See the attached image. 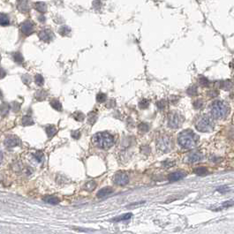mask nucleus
I'll use <instances>...</instances> for the list:
<instances>
[{
	"label": "nucleus",
	"mask_w": 234,
	"mask_h": 234,
	"mask_svg": "<svg viewBox=\"0 0 234 234\" xmlns=\"http://www.w3.org/2000/svg\"><path fill=\"white\" fill-rule=\"evenodd\" d=\"M97 120V115H95L93 112L89 114V118H88V121L90 124H94Z\"/></svg>",
	"instance_id": "nucleus-31"
},
{
	"label": "nucleus",
	"mask_w": 234,
	"mask_h": 234,
	"mask_svg": "<svg viewBox=\"0 0 234 234\" xmlns=\"http://www.w3.org/2000/svg\"><path fill=\"white\" fill-rule=\"evenodd\" d=\"M220 87H221V88H223V89L229 90V89L232 88V87H233V83H232L231 80H225V81H224V82L221 83Z\"/></svg>",
	"instance_id": "nucleus-20"
},
{
	"label": "nucleus",
	"mask_w": 234,
	"mask_h": 234,
	"mask_svg": "<svg viewBox=\"0 0 234 234\" xmlns=\"http://www.w3.org/2000/svg\"><path fill=\"white\" fill-rule=\"evenodd\" d=\"M97 102H103L104 101L106 100V96L104 94H102V93H100V94L97 95Z\"/></svg>",
	"instance_id": "nucleus-32"
},
{
	"label": "nucleus",
	"mask_w": 234,
	"mask_h": 234,
	"mask_svg": "<svg viewBox=\"0 0 234 234\" xmlns=\"http://www.w3.org/2000/svg\"><path fill=\"white\" fill-rule=\"evenodd\" d=\"M156 147L163 152H168L171 148V140L167 135H163L156 140Z\"/></svg>",
	"instance_id": "nucleus-6"
},
{
	"label": "nucleus",
	"mask_w": 234,
	"mask_h": 234,
	"mask_svg": "<svg viewBox=\"0 0 234 234\" xmlns=\"http://www.w3.org/2000/svg\"><path fill=\"white\" fill-rule=\"evenodd\" d=\"M229 107L228 105L224 102L223 101H215L211 105V114L213 118L221 119L227 116L229 113Z\"/></svg>",
	"instance_id": "nucleus-3"
},
{
	"label": "nucleus",
	"mask_w": 234,
	"mask_h": 234,
	"mask_svg": "<svg viewBox=\"0 0 234 234\" xmlns=\"http://www.w3.org/2000/svg\"><path fill=\"white\" fill-rule=\"evenodd\" d=\"M228 189H229V188H228L227 186H221V187H218V188H217V191H219V192H221V193H225Z\"/></svg>",
	"instance_id": "nucleus-38"
},
{
	"label": "nucleus",
	"mask_w": 234,
	"mask_h": 234,
	"mask_svg": "<svg viewBox=\"0 0 234 234\" xmlns=\"http://www.w3.org/2000/svg\"><path fill=\"white\" fill-rule=\"evenodd\" d=\"M46 132H47V134L49 137H52L57 133V127L55 126H49L46 127Z\"/></svg>",
	"instance_id": "nucleus-17"
},
{
	"label": "nucleus",
	"mask_w": 234,
	"mask_h": 234,
	"mask_svg": "<svg viewBox=\"0 0 234 234\" xmlns=\"http://www.w3.org/2000/svg\"><path fill=\"white\" fill-rule=\"evenodd\" d=\"M183 123V117L178 112H171L168 117V126L170 128L176 129Z\"/></svg>",
	"instance_id": "nucleus-5"
},
{
	"label": "nucleus",
	"mask_w": 234,
	"mask_h": 234,
	"mask_svg": "<svg viewBox=\"0 0 234 234\" xmlns=\"http://www.w3.org/2000/svg\"><path fill=\"white\" fill-rule=\"evenodd\" d=\"M187 94L190 96H195L197 94V88L195 86H192L187 89Z\"/></svg>",
	"instance_id": "nucleus-28"
},
{
	"label": "nucleus",
	"mask_w": 234,
	"mask_h": 234,
	"mask_svg": "<svg viewBox=\"0 0 234 234\" xmlns=\"http://www.w3.org/2000/svg\"><path fill=\"white\" fill-rule=\"evenodd\" d=\"M73 117H74V118H75L77 121H82V120L84 119V118H85L84 114L81 113V112H75V113L73 114Z\"/></svg>",
	"instance_id": "nucleus-27"
},
{
	"label": "nucleus",
	"mask_w": 234,
	"mask_h": 234,
	"mask_svg": "<svg viewBox=\"0 0 234 234\" xmlns=\"http://www.w3.org/2000/svg\"><path fill=\"white\" fill-rule=\"evenodd\" d=\"M22 124H23L24 126H30V125H33L34 121L30 117L26 116V117H24V118H22Z\"/></svg>",
	"instance_id": "nucleus-22"
},
{
	"label": "nucleus",
	"mask_w": 234,
	"mask_h": 234,
	"mask_svg": "<svg viewBox=\"0 0 234 234\" xmlns=\"http://www.w3.org/2000/svg\"><path fill=\"white\" fill-rule=\"evenodd\" d=\"M50 105H51L55 110H58V111H60V110H62V105H61V103L58 100L51 101V102H50Z\"/></svg>",
	"instance_id": "nucleus-21"
},
{
	"label": "nucleus",
	"mask_w": 234,
	"mask_h": 234,
	"mask_svg": "<svg viewBox=\"0 0 234 234\" xmlns=\"http://www.w3.org/2000/svg\"><path fill=\"white\" fill-rule=\"evenodd\" d=\"M40 37H41L43 41L49 42V41H50L51 37H52V34H51L50 31H49V30H43V31H42V32L40 33Z\"/></svg>",
	"instance_id": "nucleus-14"
},
{
	"label": "nucleus",
	"mask_w": 234,
	"mask_h": 234,
	"mask_svg": "<svg viewBox=\"0 0 234 234\" xmlns=\"http://www.w3.org/2000/svg\"><path fill=\"white\" fill-rule=\"evenodd\" d=\"M9 24V18L6 14L0 13V25L2 26H6Z\"/></svg>",
	"instance_id": "nucleus-19"
},
{
	"label": "nucleus",
	"mask_w": 234,
	"mask_h": 234,
	"mask_svg": "<svg viewBox=\"0 0 234 234\" xmlns=\"http://www.w3.org/2000/svg\"><path fill=\"white\" fill-rule=\"evenodd\" d=\"M72 136L74 138V139H79L80 136V133L79 131H74V132H72Z\"/></svg>",
	"instance_id": "nucleus-40"
},
{
	"label": "nucleus",
	"mask_w": 234,
	"mask_h": 234,
	"mask_svg": "<svg viewBox=\"0 0 234 234\" xmlns=\"http://www.w3.org/2000/svg\"><path fill=\"white\" fill-rule=\"evenodd\" d=\"M207 171H208V170L206 167H198L195 169V173H196L198 175H204L207 173Z\"/></svg>",
	"instance_id": "nucleus-23"
},
{
	"label": "nucleus",
	"mask_w": 234,
	"mask_h": 234,
	"mask_svg": "<svg viewBox=\"0 0 234 234\" xmlns=\"http://www.w3.org/2000/svg\"><path fill=\"white\" fill-rule=\"evenodd\" d=\"M132 214L131 213H127V214H124V215H122V216H118V217H115V218H113L111 221H113V222H120V221H127V220H129L131 217H132Z\"/></svg>",
	"instance_id": "nucleus-15"
},
{
	"label": "nucleus",
	"mask_w": 234,
	"mask_h": 234,
	"mask_svg": "<svg viewBox=\"0 0 234 234\" xmlns=\"http://www.w3.org/2000/svg\"><path fill=\"white\" fill-rule=\"evenodd\" d=\"M138 127H139V130H140V132H143V133H146V132H148V129H149V127H148V124H146V123H141V124H140Z\"/></svg>",
	"instance_id": "nucleus-24"
},
{
	"label": "nucleus",
	"mask_w": 234,
	"mask_h": 234,
	"mask_svg": "<svg viewBox=\"0 0 234 234\" xmlns=\"http://www.w3.org/2000/svg\"><path fill=\"white\" fill-rule=\"evenodd\" d=\"M233 204H234V201H225V202H224V203H223V207H224V208H227V207H232Z\"/></svg>",
	"instance_id": "nucleus-37"
},
{
	"label": "nucleus",
	"mask_w": 234,
	"mask_h": 234,
	"mask_svg": "<svg viewBox=\"0 0 234 234\" xmlns=\"http://www.w3.org/2000/svg\"><path fill=\"white\" fill-rule=\"evenodd\" d=\"M231 67H233V68L234 69V60L233 61V62H232V63H231Z\"/></svg>",
	"instance_id": "nucleus-43"
},
{
	"label": "nucleus",
	"mask_w": 234,
	"mask_h": 234,
	"mask_svg": "<svg viewBox=\"0 0 234 234\" xmlns=\"http://www.w3.org/2000/svg\"><path fill=\"white\" fill-rule=\"evenodd\" d=\"M3 157H4V156H3V153H2V151H0V164L2 163V161H3Z\"/></svg>",
	"instance_id": "nucleus-42"
},
{
	"label": "nucleus",
	"mask_w": 234,
	"mask_h": 234,
	"mask_svg": "<svg viewBox=\"0 0 234 234\" xmlns=\"http://www.w3.org/2000/svg\"><path fill=\"white\" fill-rule=\"evenodd\" d=\"M202 159V154L200 152H192L190 153L187 156H186V162L189 163V164H195V163H197L199 161H201Z\"/></svg>",
	"instance_id": "nucleus-8"
},
{
	"label": "nucleus",
	"mask_w": 234,
	"mask_h": 234,
	"mask_svg": "<svg viewBox=\"0 0 234 234\" xmlns=\"http://www.w3.org/2000/svg\"><path fill=\"white\" fill-rule=\"evenodd\" d=\"M33 30L34 24L31 21L28 20V21H26V22H24V23L21 24V31L24 34H31L33 32Z\"/></svg>",
	"instance_id": "nucleus-11"
},
{
	"label": "nucleus",
	"mask_w": 234,
	"mask_h": 234,
	"mask_svg": "<svg viewBox=\"0 0 234 234\" xmlns=\"http://www.w3.org/2000/svg\"><path fill=\"white\" fill-rule=\"evenodd\" d=\"M233 139H234V134H233Z\"/></svg>",
	"instance_id": "nucleus-44"
},
{
	"label": "nucleus",
	"mask_w": 234,
	"mask_h": 234,
	"mask_svg": "<svg viewBox=\"0 0 234 234\" xmlns=\"http://www.w3.org/2000/svg\"><path fill=\"white\" fill-rule=\"evenodd\" d=\"M92 141L94 145H96L97 147L100 148H103V149H107V148H110L113 145L114 139L112 135H110L108 133L102 132V133L95 134L92 139Z\"/></svg>",
	"instance_id": "nucleus-2"
},
{
	"label": "nucleus",
	"mask_w": 234,
	"mask_h": 234,
	"mask_svg": "<svg viewBox=\"0 0 234 234\" xmlns=\"http://www.w3.org/2000/svg\"><path fill=\"white\" fill-rule=\"evenodd\" d=\"M202 105H203V102H202L201 100H197L194 102V107H195V109H201V107H202Z\"/></svg>",
	"instance_id": "nucleus-34"
},
{
	"label": "nucleus",
	"mask_w": 234,
	"mask_h": 234,
	"mask_svg": "<svg viewBox=\"0 0 234 234\" xmlns=\"http://www.w3.org/2000/svg\"><path fill=\"white\" fill-rule=\"evenodd\" d=\"M156 105H157V107L159 108V110H163V109L165 108V102L164 100L159 101V102H156Z\"/></svg>",
	"instance_id": "nucleus-35"
},
{
	"label": "nucleus",
	"mask_w": 234,
	"mask_h": 234,
	"mask_svg": "<svg viewBox=\"0 0 234 234\" xmlns=\"http://www.w3.org/2000/svg\"><path fill=\"white\" fill-rule=\"evenodd\" d=\"M178 141L179 145L184 148H193L197 144L198 137L194 132L186 130L179 134L178 137Z\"/></svg>",
	"instance_id": "nucleus-1"
},
{
	"label": "nucleus",
	"mask_w": 234,
	"mask_h": 234,
	"mask_svg": "<svg viewBox=\"0 0 234 234\" xmlns=\"http://www.w3.org/2000/svg\"><path fill=\"white\" fill-rule=\"evenodd\" d=\"M34 158H35L39 163H41L42 160V158H43V155H42V152H36V153L34 155Z\"/></svg>",
	"instance_id": "nucleus-30"
},
{
	"label": "nucleus",
	"mask_w": 234,
	"mask_h": 234,
	"mask_svg": "<svg viewBox=\"0 0 234 234\" xmlns=\"http://www.w3.org/2000/svg\"><path fill=\"white\" fill-rule=\"evenodd\" d=\"M186 176V173L185 171H183V170H177V171H174V172L170 173L168 176V178H169L170 181L175 182V181H178V180H180V179L184 178Z\"/></svg>",
	"instance_id": "nucleus-9"
},
{
	"label": "nucleus",
	"mask_w": 234,
	"mask_h": 234,
	"mask_svg": "<svg viewBox=\"0 0 234 234\" xmlns=\"http://www.w3.org/2000/svg\"><path fill=\"white\" fill-rule=\"evenodd\" d=\"M20 143V140H19V138H17L16 136L13 135H10L8 136L5 140H4V144L7 148H13L18 146Z\"/></svg>",
	"instance_id": "nucleus-10"
},
{
	"label": "nucleus",
	"mask_w": 234,
	"mask_h": 234,
	"mask_svg": "<svg viewBox=\"0 0 234 234\" xmlns=\"http://www.w3.org/2000/svg\"><path fill=\"white\" fill-rule=\"evenodd\" d=\"M43 201L47 203H50V204H52V205H56V204H58L60 200L55 196H52V195H47V196H44L43 197Z\"/></svg>",
	"instance_id": "nucleus-13"
},
{
	"label": "nucleus",
	"mask_w": 234,
	"mask_h": 234,
	"mask_svg": "<svg viewBox=\"0 0 234 234\" xmlns=\"http://www.w3.org/2000/svg\"><path fill=\"white\" fill-rule=\"evenodd\" d=\"M9 111V105L6 103H3L0 105V115L1 116H5Z\"/></svg>",
	"instance_id": "nucleus-18"
},
{
	"label": "nucleus",
	"mask_w": 234,
	"mask_h": 234,
	"mask_svg": "<svg viewBox=\"0 0 234 234\" xmlns=\"http://www.w3.org/2000/svg\"><path fill=\"white\" fill-rule=\"evenodd\" d=\"M4 74H5V72L3 71V69H0V77L3 78V77L4 76Z\"/></svg>",
	"instance_id": "nucleus-41"
},
{
	"label": "nucleus",
	"mask_w": 234,
	"mask_h": 234,
	"mask_svg": "<svg viewBox=\"0 0 234 234\" xmlns=\"http://www.w3.org/2000/svg\"><path fill=\"white\" fill-rule=\"evenodd\" d=\"M195 127L200 132H209L213 129V122L211 118L206 115L201 116L195 122Z\"/></svg>",
	"instance_id": "nucleus-4"
},
{
	"label": "nucleus",
	"mask_w": 234,
	"mask_h": 234,
	"mask_svg": "<svg viewBox=\"0 0 234 234\" xmlns=\"http://www.w3.org/2000/svg\"><path fill=\"white\" fill-rule=\"evenodd\" d=\"M112 193H113L112 187L107 186V187H103L101 190H99L97 195L98 198H102V197H105V196H107V195H110Z\"/></svg>",
	"instance_id": "nucleus-12"
},
{
	"label": "nucleus",
	"mask_w": 234,
	"mask_h": 234,
	"mask_svg": "<svg viewBox=\"0 0 234 234\" xmlns=\"http://www.w3.org/2000/svg\"><path fill=\"white\" fill-rule=\"evenodd\" d=\"M35 8H36L39 12H43L46 11V6H45V4H42V3L36 4H35Z\"/></svg>",
	"instance_id": "nucleus-29"
},
{
	"label": "nucleus",
	"mask_w": 234,
	"mask_h": 234,
	"mask_svg": "<svg viewBox=\"0 0 234 234\" xmlns=\"http://www.w3.org/2000/svg\"><path fill=\"white\" fill-rule=\"evenodd\" d=\"M113 181L116 185L118 186H125L128 183L129 178L128 175L124 171H118L113 176Z\"/></svg>",
	"instance_id": "nucleus-7"
},
{
	"label": "nucleus",
	"mask_w": 234,
	"mask_h": 234,
	"mask_svg": "<svg viewBox=\"0 0 234 234\" xmlns=\"http://www.w3.org/2000/svg\"><path fill=\"white\" fill-rule=\"evenodd\" d=\"M35 82H36V84L37 85H42V83H43V79H42V77L41 76V75H37V76H35Z\"/></svg>",
	"instance_id": "nucleus-33"
},
{
	"label": "nucleus",
	"mask_w": 234,
	"mask_h": 234,
	"mask_svg": "<svg viewBox=\"0 0 234 234\" xmlns=\"http://www.w3.org/2000/svg\"><path fill=\"white\" fill-rule=\"evenodd\" d=\"M199 82H200V84H201V86H203V87H208V84H209L208 80L207 78L203 77V76H201V77L199 78Z\"/></svg>",
	"instance_id": "nucleus-26"
},
{
	"label": "nucleus",
	"mask_w": 234,
	"mask_h": 234,
	"mask_svg": "<svg viewBox=\"0 0 234 234\" xmlns=\"http://www.w3.org/2000/svg\"><path fill=\"white\" fill-rule=\"evenodd\" d=\"M174 165V162H172V161H170V160H167V161H165V163H164V166L165 167H170V166H172Z\"/></svg>",
	"instance_id": "nucleus-39"
},
{
	"label": "nucleus",
	"mask_w": 234,
	"mask_h": 234,
	"mask_svg": "<svg viewBox=\"0 0 234 234\" xmlns=\"http://www.w3.org/2000/svg\"><path fill=\"white\" fill-rule=\"evenodd\" d=\"M97 187V183L93 180L91 181H88L87 182L85 185H84V189L86 191H88V192H91V191H94Z\"/></svg>",
	"instance_id": "nucleus-16"
},
{
	"label": "nucleus",
	"mask_w": 234,
	"mask_h": 234,
	"mask_svg": "<svg viewBox=\"0 0 234 234\" xmlns=\"http://www.w3.org/2000/svg\"><path fill=\"white\" fill-rule=\"evenodd\" d=\"M59 32H60V34H68L69 32H70V29L67 28V27H62L61 28V29L59 30Z\"/></svg>",
	"instance_id": "nucleus-36"
},
{
	"label": "nucleus",
	"mask_w": 234,
	"mask_h": 234,
	"mask_svg": "<svg viewBox=\"0 0 234 234\" xmlns=\"http://www.w3.org/2000/svg\"><path fill=\"white\" fill-rule=\"evenodd\" d=\"M149 105V102L147 99H143L139 102V107L140 109H147Z\"/></svg>",
	"instance_id": "nucleus-25"
}]
</instances>
